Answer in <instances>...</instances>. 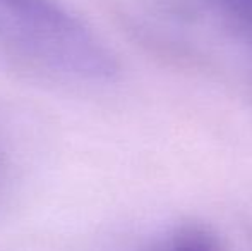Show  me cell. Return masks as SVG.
I'll use <instances>...</instances> for the list:
<instances>
[{"label":"cell","mask_w":252,"mask_h":251,"mask_svg":"<svg viewBox=\"0 0 252 251\" xmlns=\"http://www.w3.org/2000/svg\"><path fill=\"white\" fill-rule=\"evenodd\" d=\"M148 251H226L209 229L197 224L179 225L156 239Z\"/></svg>","instance_id":"7a4b0ae2"},{"label":"cell","mask_w":252,"mask_h":251,"mask_svg":"<svg viewBox=\"0 0 252 251\" xmlns=\"http://www.w3.org/2000/svg\"><path fill=\"white\" fill-rule=\"evenodd\" d=\"M5 169V153H3L2 146H0V181H2V172Z\"/></svg>","instance_id":"277c9868"},{"label":"cell","mask_w":252,"mask_h":251,"mask_svg":"<svg viewBox=\"0 0 252 251\" xmlns=\"http://www.w3.org/2000/svg\"><path fill=\"white\" fill-rule=\"evenodd\" d=\"M0 48L70 83L101 84L119 74L108 43L62 0H0Z\"/></svg>","instance_id":"6da1fadb"},{"label":"cell","mask_w":252,"mask_h":251,"mask_svg":"<svg viewBox=\"0 0 252 251\" xmlns=\"http://www.w3.org/2000/svg\"><path fill=\"white\" fill-rule=\"evenodd\" d=\"M233 33L252 47V0H213Z\"/></svg>","instance_id":"3957f363"}]
</instances>
